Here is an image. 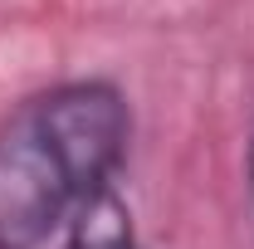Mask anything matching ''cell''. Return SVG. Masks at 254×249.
Here are the masks:
<instances>
[{
	"instance_id": "obj_1",
	"label": "cell",
	"mask_w": 254,
	"mask_h": 249,
	"mask_svg": "<svg viewBox=\"0 0 254 249\" xmlns=\"http://www.w3.org/2000/svg\"><path fill=\"white\" fill-rule=\"evenodd\" d=\"M132 108L113 78H64L0 118V249H39L118 190Z\"/></svg>"
},
{
	"instance_id": "obj_2",
	"label": "cell",
	"mask_w": 254,
	"mask_h": 249,
	"mask_svg": "<svg viewBox=\"0 0 254 249\" xmlns=\"http://www.w3.org/2000/svg\"><path fill=\"white\" fill-rule=\"evenodd\" d=\"M64 249H147V245L132 230V215H127L123 195L108 190V195H98L93 205H83L68 220V245Z\"/></svg>"
},
{
	"instance_id": "obj_3",
	"label": "cell",
	"mask_w": 254,
	"mask_h": 249,
	"mask_svg": "<svg viewBox=\"0 0 254 249\" xmlns=\"http://www.w3.org/2000/svg\"><path fill=\"white\" fill-rule=\"evenodd\" d=\"M250 195H254V137H250Z\"/></svg>"
}]
</instances>
